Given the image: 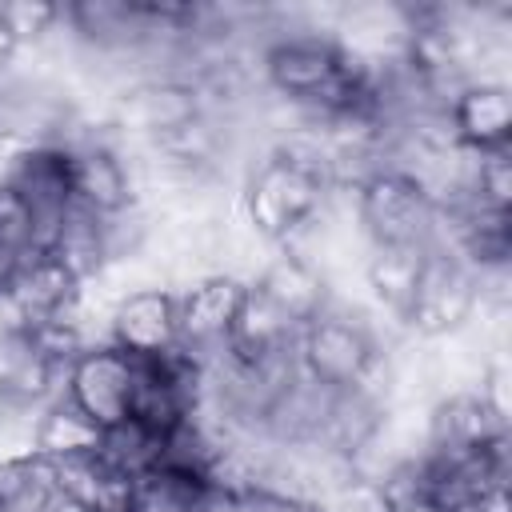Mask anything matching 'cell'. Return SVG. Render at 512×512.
<instances>
[{"label":"cell","instance_id":"cell-1","mask_svg":"<svg viewBox=\"0 0 512 512\" xmlns=\"http://www.w3.org/2000/svg\"><path fill=\"white\" fill-rule=\"evenodd\" d=\"M328 184L316 168L272 152L268 160H260L240 192V212L244 220L272 244H284L324 200Z\"/></svg>","mask_w":512,"mask_h":512},{"label":"cell","instance_id":"cell-2","mask_svg":"<svg viewBox=\"0 0 512 512\" xmlns=\"http://www.w3.org/2000/svg\"><path fill=\"white\" fill-rule=\"evenodd\" d=\"M380 352L384 348L376 344V336L368 332L360 312H352V308H344L336 300H328L324 312L316 320H308L300 328V336H296L300 368L316 384H324L332 392L364 384V376L376 368Z\"/></svg>","mask_w":512,"mask_h":512},{"label":"cell","instance_id":"cell-3","mask_svg":"<svg viewBox=\"0 0 512 512\" xmlns=\"http://www.w3.org/2000/svg\"><path fill=\"white\" fill-rule=\"evenodd\" d=\"M356 216L368 236V244H388V248H428L432 228H436V204L420 184L408 176L384 168L368 176L356 188Z\"/></svg>","mask_w":512,"mask_h":512},{"label":"cell","instance_id":"cell-4","mask_svg":"<svg viewBox=\"0 0 512 512\" xmlns=\"http://www.w3.org/2000/svg\"><path fill=\"white\" fill-rule=\"evenodd\" d=\"M476 312V276L472 268L440 248H424L420 280L408 304V332L416 336H448Z\"/></svg>","mask_w":512,"mask_h":512},{"label":"cell","instance_id":"cell-5","mask_svg":"<svg viewBox=\"0 0 512 512\" xmlns=\"http://www.w3.org/2000/svg\"><path fill=\"white\" fill-rule=\"evenodd\" d=\"M0 180L24 200L32 224H36L40 252H48L56 232L64 228L72 204H76L72 180H68V156L60 148H16L8 156Z\"/></svg>","mask_w":512,"mask_h":512},{"label":"cell","instance_id":"cell-6","mask_svg":"<svg viewBox=\"0 0 512 512\" xmlns=\"http://www.w3.org/2000/svg\"><path fill=\"white\" fill-rule=\"evenodd\" d=\"M132 368L136 360L116 344H92L68 364L64 396L100 428H116L132 416Z\"/></svg>","mask_w":512,"mask_h":512},{"label":"cell","instance_id":"cell-7","mask_svg":"<svg viewBox=\"0 0 512 512\" xmlns=\"http://www.w3.org/2000/svg\"><path fill=\"white\" fill-rule=\"evenodd\" d=\"M68 364L52 360L40 336L24 324L0 328V404L40 412L48 400L64 396Z\"/></svg>","mask_w":512,"mask_h":512},{"label":"cell","instance_id":"cell-8","mask_svg":"<svg viewBox=\"0 0 512 512\" xmlns=\"http://www.w3.org/2000/svg\"><path fill=\"white\" fill-rule=\"evenodd\" d=\"M68 156V180H72V200L96 216H116L128 204H136V184L132 172L112 140L100 132H88L60 148Z\"/></svg>","mask_w":512,"mask_h":512},{"label":"cell","instance_id":"cell-9","mask_svg":"<svg viewBox=\"0 0 512 512\" xmlns=\"http://www.w3.org/2000/svg\"><path fill=\"white\" fill-rule=\"evenodd\" d=\"M500 440H508V416L492 408L484 388L452 392V396H440L428 412V452L424 456H436V460L472 456Z\"/></svg>","mask_w":512,"mask_h":512},{"label":"cell","instance_id":"cell-10","mask_svg":"<svg viewBox=\"0 0 512 512\" xmlns=\"http://www.w3.org/2000/svg\"><path fill=\"white\" fill-rule=\"evenodd\" d=\"M244 288L248 284L220 272V276H208L196 288L180 292L176 296V340H180L176 352H184L188 360H200V356L228 348V332H232L236 308L244 300Z\"/></svg>","mask_w":512,"mask_h":512},{"label":"cell","instance_id":"cell-11","mask_svg":"<svg viewBox=\"0 0 512 512\" xmlns=\"http://www.w3.org/2000/svg\"><path fill=\"white\" fill-rule=\"evenodd\" d=\"M108 340L136 356V360H160L180 348L176 340V296L164 288H140L124 296L108 316Z\"/></svg>","mask_w":512,"mask_h":512},{"label":"cell","instance_id":"cell-12","mask_svg":"<svg viewBox=\"0 0 512 512\" xmlns=\"http://www.w3.org/2000/svg\"><path fill=\"white\" fill-rule=\"evenodd\" d=\"M76 292H80V280L56 260V256H36L28 264L16 268L8 292H4V312H8V324H24V328H40V324H52L60 320L72 304H76Z\"/></svg>","mask_w":512,"mask_h":512},{"label":"cell","instance_id":"cell-13","mask_svg":"<svg viewBox=\"0 0 512 512\" xmlns=\"http://www.w3.org/2000/svg\"><path fill=\"white\" fill-rule=\"evenodd\" d=\"M296 336H300V324L288 312H280L256 284H248L244 288V300L236 308L232 332H228V352L256 364V360L292 352L296 348Z\"/></svg>","mask_w":512,"mask_h":512},{"label":"cell","instance_id":"cell-14","mask_svg":"<svg viewBox=\"0 0 512 512\" xmlns=\"http://www.w3.org/2000/svg\"><path fill=\"white\" fill-rule=\"evenodd\" d=\"M280 312H288L300 328L308 324V320H316L320 312H324V304H328V284L304 264V260H296L292 252H284V248H276L272 256H268V264L260 268V276L252 280Z\"/></svg>","mask_w":512,"mask_h":512},{"label":"cell","instance_id":"cell-15","mask_svg":"<svg viewBox=\"0 0 512 512\" xmlns=\"http://www.w3.org/2000/svg\"><path fill=\"white\" fill-rule=\"evenodd\" d=\"M452 128L468 148H500L512 132V92L500 84H468L452 100Z\"/></svg>","mask_w":512,"mask_h":512},{"label":"cell","instance_id":"cell-16","mask_svg":"<svg viewBox=\"0 0 512 512\" xmlns=\"http://www.w3.org/2000/svg\"><path fill=\"white\" fill-rule=\"evenodd\" d=\"M420 264H424V248H388V244H372L364 256V288L376 300V308H384L388 316L404 320L416 280H420Z\"/></svg>","mask_w":512,"mask_h":512},{"label":"cell","instance_id":"cell-17","mask_svg":"<svg viewBox=\"0 0 512 512\" xmlns=\"http://www.w3.org/2000/svg\"><path fill=\"white\" fill-rule=\"evenodd\" d=\"M48 464H52L56 488L68 492L72 500H80L84 508H92V512H128L132 480H124L116 468H108L100 452L68 456V460H48Z\"/></svg>","mask_w":512,"mask_h":512},{"label":"cell","instance_id":"cell-18","mask_svg":"<svg viewBox=\"0 0 512 512\" xmlns=\"http://www.w3.org/2000/svg\"><path fill=\"white\" fill-rule=\"evenodd\" d=\"M104 428L88 420L68 396H56L40 408L36 416V456L40 460H68V456H88L100 448Z\"/></svg>","mask_w":512,"mask_h":512},{"label":"cell","instance_id":"cell-19","mask_svg":"<svg viewBox=\"0 0 512 512\" xmlns=\"http://www.w3.org/2000/svg\"><path fill=\"white\" fill-rule=\"evenodd\" d=\"M48 256H56L76 280H88L92 272H100L108 264V236H104V216L72 204L64 228L56 232Z\"/></svg>","mask_w":512,"mask_h":512},{"label":"cell","instance_id":"cell-20","mask_svg":"<svg viewBox=\"0 0 512 512\" xmlns=\"http://www.w3.org/2000/svg\"><path fill=\"white\" fill-rule=\"evenodd\" d=\"M204 480L180 468H148L128 488V512H192Z\"/></svg>","mask_w":512,"mask_h":512},{"label":"cell","instance_id":"cell-21","mask_svg":"<svg viewBox=\"0 0 512 512\" xmlns=\"http://www.w3.org/2000/svg\"><path fill=\"white\" fill-rule=\"evenodd\" d=\"M160 440L164 436H156V432H148L144 424H136L132 416L124 420V424H116V428H104V436H100V456H104V464L108 468H116L124 480H136L140 472H148V468H156L160 464Z\"/></svg>","mask_w":512,"mask_h":512},{"label":"cell","instance_id":"cell-22","mask_svg":"<svg viewBox=\"0 0 512 512\" xmlns=\"http://www.w3.org/2000/svg\"><path fill=\"white\" fill-rule=\"evenodd\" d=\"M52 488V464L40 456L0 464V512H40Z\"/></svg>","mask_w":512,"mask_h":512},{"label":"cell","instance_id":"cell-23","mask_svg":"<svg viewBox=\"0 0 512 512\" xmlns=\"http://www.w3.org/2000/svg\"><path fill=\"white\" fill-rule=\"evenodd\" d=\"M0 256L8 264H16V268L36 260V256H44L40 240H36V224H32L24 200L4 180H0Z\"/></svg>","mask_w":512,"mask_h":512},{"label":"cell","instance_id":"cell-24","mask_svg":"<svg viewBox=\"0 0 512 512\" xmlns=\"http://www.w3.org/2000/svg\"><path fill=\"white\" fill-rule=\"evenodd\" d=\"M320 512H392V500L384 496L380 484L352 476V480H344V484L320 504Z\"/></svg>","mask_w":512,"mask_h":512},{"label":"cell","instance_id":"cell-25","mask_svg":"<svg viewBox=\"0 0 512 512\" xmlns=\"http://www.w3.org/2000/svg\"><path fill=\"white\" fill-rule=\"evenodd\" d=\"M236 508H240V512H320V508L308 504V500L280 496V492H264V488L236 492Z\"/></svg>","mask_w":512,"mask_h":512},{"label":"cell","instance_id":"cell-26","mask_svg":"<svg viewBox=\"0 0 512 512\" xmlns=\"http://www.w3.org/2000/svg\"><path fill=\"white\" fill-rule=\"evenodd\" d=\"M192 512H240L236 508V492L216 488V484H204L200 496H196V504H192Z\"/></svg>","mask_w":512,"mask_h":512},{"label":"cell","instance_id":"cell-27","mask_svg":"<svg viewBox=\"0 0 512 512\" xmlns=\"http://www.w3.org/2000/svg\"><path fill=\"white\" fill-rule=\"evenodd\" d=\"M40 512H92V508H84L80 500H72V496H68V492H60V488H52Z\"/></svg>","mask_w":512,"mask_h":512},{"label":"cell","instance_id":"cell-28","mask_svg":"<svg viewBox=\"0 0 512 512\" xmlns=\"http://www.w3.org/2000/svg\"><path fill=\"white\" fill-rule=\"evenodd\" d=\"M16 48H20V44H16V36H12V28H8V20H4V12H0V64H8Z\"/></svg>","mask_w":512,"mask_h":512},{"label":"cell","instance_id":"cell-29","mask_svg":"<svg viewBox=\"0 0 512 512\" xmlns=\"http://www.w3.org/2000/svg\"><path fill=\"white\" fill-rule=\"evenodd\" d=\"M392 512H444V508L432 504L428 496H416V500H400V504H392Z\"/></svg>","mask_w":512,"mask_h":512}]
</instances>
